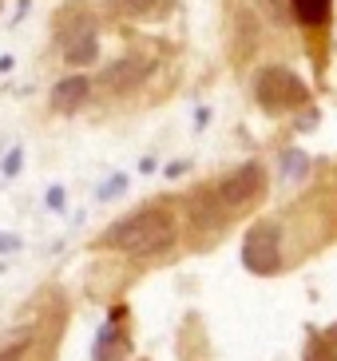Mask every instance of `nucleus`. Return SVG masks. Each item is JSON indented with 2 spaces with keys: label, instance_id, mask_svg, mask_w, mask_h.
<instances>
[{
  "label": "nucleus",
  "instance_id": "obj_1",
  "mask_svg": "<svg viewBox=\"0 0 337 361\" xmlns=\"http://www.w3.org/2000/svg\"><path fill=\"white\" fill-rule=\"evenodd\" d=\"M175 219L159 207H147V211L131 214L123 223H116L111 231L104 234L107 246H116L123 255H135V258H151V255H163L175 246Z\"/></svg>",
  "mask_w": 337,
  "mask_h": 361
},
{
  "label": "nucleus",
  "instance_id": "obj_2",
  "mask_svg": "<svg viewBox=\"0 0 337 361\" xmlns=\"http://www.w3.org/2000/svg\"><path fill=\"white\" fill-rule=\"evenodd\" d=\"M254 99L266 107V111H290V107H302L310 99V87L298 80L290 68H262L254 75Z\"/></svg>",
  "mask_w": 337,
  "mask_h": 361
},
{
  "label": "nucleus",
  "instance_id": "obj_3",
  "mask_svg": "<svg viewBox=\"0 0 337 361\" xmlns=\"http://www.w3.org/2000/svg\"><path fill=\"white\" fill-rule=\"evenodd\" d=\"M243 266L250 274H278L282 270V231L278 223H254L243 243Z\"/></svg>",
  "mask_w": 337,
  "mask_h": 361
},
{
  "label": "nucleus",
  "instance_id": "obj_4",
  "mask_svg": "<svg viewBox=\"0 0 337 361\" xmlns=\"http://www.w3.org/2000/svg\"><path fill=\"white\" fill-rule=\"evenodd\" d=\"M219 202L222 207H250L266 195V171L262 163H243L238 171H231L226 179L219 183Z\"/></svg>",
  "mask_w": 337,
  "mask_h": 361
},
{
  "label": "nucleus",
  "instance_id": "obj_5",
  "mask_svg": "<svg viewBox=\"0 0 337 361\" xmlns=\"http://www.w3.org/2000/svg\"><path fill=\"white\" fill-rule=\"evenodd\" d=\"M60 48H63V60H68V64H75V68L92 64L95 56H99V36H95V24L92 20H80L72 32H63Z\"/></svg>",
  "mask_w": 337,
  "mask_h": 361
},
{
  "label": "nucleus",
  "instance_id": "obj_6",
  "mask_svg": "<svg viewBox=\"0 0 337 361\" xmlns=\"http://www.w3.org/2000/svg\"><path fill=\"white\" fill-rule=\"evenodd\" d=\"M147 75H151V60H143V56H123V60H116V64L104 68L99 84L111 87V92H127V87L143 84Z\"/></svg>",
  "mask_w": 337,
  "mask_h": 361
},
{
  "label": "nucleus",
  "instance_id": "obj_7",
  "mask_svg": "<svg viewBox=\"0 0 337 361\" xmlns=\"http://www.w3.org/2000/svg\"><path fill=\"white\" fill-rule=\"evenodd\" d=\"M87 92H92V80L87 75H68V80H60L52 87V107L56 111H75L87 99Z\"/></svg>",
  "mask_w": 337,
  "mask_h": 361
},
{
  "label": "nucleus",
  "instance_id": "obj_8",
  "mask_svg": "<svg viewBox=\"0 0 337 361\" xmlns=\"http://www.w3.org/2000/svg\"><path fill=\"white\" fill-rule=\"evenodd\" d=\"M294 4V20L306 24V28H317V24L329 20V4L333 0H290Z\"/></svg>",
  "mask_w": 337,
  "mask_h": 361
},
{
  "label": "nucleus",
  "instance_id": "obj_9",
  "mask_svg": "<svg viewBox=\"0 0 337 361\" xmlns=\"http://www.w3.org/2000/svg\"><path fill=\"white\" fill-rule=\"evenodd\" d=\"M282 171H286V179H306L310 175V155L306 151H298V147H290L282 155Z\"/></svg>",
  "mask_w": 337,
  "mask_h": 361
},
{
  "label": "nucleus",
  "instance_id": "obj_10",
  "mask_svg": "<svg viewBox=\"0 0 337 361\" xmlns=\"http://www.w3.org/2000/svg\"><path fill=\"white\" fill-rule=\"evenodd\" d=\"M28 345H32V334H28V329L12 334V338L0 345V361H20L24 353H28Z\"/></svg>",
  "mask_w": 337,
  "mask_h": 361
},
{
  "label": "nucleus",
  "instance_id": "obj_11",
  "mask_svg": "<svg viewBox=\"0 0 337 361\" xmlns=\"http://www.w3.org/2000/svg\"><path fill=\"white\" fill-rule=\"evenodd\" d=\"M310 361H337V350L329 345V338H317L310 345Z\"/></svg>",
  "mask_w": 337,
  "mask_h": 361
},
{
  "label": "nucleus",
  "instance_id": "obj_12",
  "mask_svg": "<svg viewBox=\"0 0 337 361\" xmlns=\"http://www.w3.org/2000/svg\"><path fill=\"white\" fill-rule=\"evenodd\" d=\"M258 4L266 8V16H270L274 24H286V4L282 0H258Z\"/></svg>",
  "mask_w": 337,
  "mask_h": 361
},
{
  "label": "nucleus",
  "instance_id": "obj_13",
  "mask_svg": "<svg viewBox=\"0 0 337 361\" xmlns=\"http://www.w3.org/2000/svg\"><path fill=\"white\" fill-rule=\"evenodd\" d=\"M119 8H127V12H151L159 4V0H116Z\"/></svg>",
  "mask_w": 337,
  "mask_h": 361
},
{
  "label": "nucleus",
  "instance_id": "obj_14",
  "mask_svg": "<svg viewBox=\"0 0 337 361\" xmlns=\"http://www.w3.org/2000/svg\"><path fill=\"white\" fill-rule=\"evenodd\" d=\"M123 187H127V179H123V175H116V179L107 183V187H104V191H99V195H104V199H111V195H119V191H123Z\"/></svg>",
  "mask_w": 337,
  "mask_h": 361
},
{
  "label": "nucleus",
  "instance_id": "obj_15",
  "mask_svg": "<svg viewBox=\"0 0 337 361\" xmlns=\"http://www.w3.org/2000/svg\"><path fill=\"white\" fill-rule=\"evenodd\" d=\"M16 246H20V238H12V234H0V255H4V250H16Z\"/></svg>",
  "mask_w": 337,
  "mask_h": 361
},
{
  "label": "nucleus",
  "instance_id": "obj_16",
  "mask_svg": "<svg viewBox=\"0 0 337 361\" xmlns=\"http://www.w3.org/2000/svg\"><path fill=\"white\" fill-rule=\"evenodd\" d=\"M4 171H8V175H12V171H20V151H12L8 159H4Z\"/></svg>",
  "mask_w": 337,
  "mask_h": 361
}]
</instances>
